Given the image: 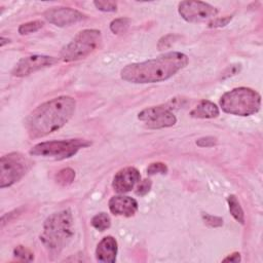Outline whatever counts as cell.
<instances>
[{
    "instance_id": "30",
    "label": "cell",
    "mask_w": 263,
    "mask_h": 263,
    "mask_svg": "<svg viewBox=\"0 0 263 263\" xmlns=\"http://www.w3.org/2000/svg\"><path fill=\"white\" fill-rule=\"evenodd\" d=\"M241 254L236 252V253H232L231 255L227 256L226 258L223 259V262H235V263H239L241 262Z\"/></svg>"
},
{
    "instance_id": "12",
    "label": "cell",
    "mask_w": 263,
    "mask_h": 263,
    "mask_svg": "<svg viewBox=\"0 0 263 263\" xmlns=\"http://www.w3.org/2000/svg\"><path fill=\"white\" fill-rule=\"evenodd\" d=\"M140 179L141 175L139 171L134 167H128L115 174L112 187L118 193H127L136 186Z\"/></svg>"
},
{
    "instance_id": "21",
    "label": "cell",
    "mask_w": 263,
    "mask_h": 263,
    "mask_svg": "<svg viewBox=\"0 0 263 263\" xmlns=\"http://www.w3.org/2000/svg\"><path fill=\"white\" fill-rule=\"evenodd\" d=\"M14 256L18 260L25 261V262H30L34 260V254L24 246L16 247L14 250Z\"/></svg>"
},
{
    "instance_id": "31",
    "label": "cell",
    "mask_w": 263,
    "mask_h": 263,
    "mask_svg": "<svg viewBox=\"0 0 263 263\" xmlns=\"http://www.w3.org/2000/svg\"><path fill=\"white\" fill-rule=\"evenodd\" d=\"M10 42V39L9 38H5L4 36L2 37V42H0V45L2 46H5L7 43H9Z\"/></svg>"
},
{
    "instance_id": "27",
    "label": "cell",
    "mask_w": 263,
    "mask_h": 263,
    "mask_svg": "<svg viewBox=\"0 0 263 263\" xmlns=\"http://www.w3.org/2000/svg\"><path fill=\"white\" fill-rule=\"evenodd\" d=\"M177 38H178V36H177V35H174V34H169V35L164 36V37L161 38L160 41H159V44H157L159 49L162 50V49L169 48Z\"/></svg>"
},
{
    "instance_id": "25",
    "label": "cell",
    "mask_w": 263,
    "mask_h": 263,
    "mask_svg": "<svg viewBox=\"0 0 263 263\" xmlns=\"http://www.w3.org/2000/svg\"><path fill=\"white\" fill-rule=\"evenodd\" d=\"M196 145L199 147H213V146L217 145L218 140L216 137L213 136H207V137H201L196 140Z\"/></svg>"
},
{
    "instance_id": "26",
    "label": "cell",
    "mask_w": 263,
    "mask_h": 263,
    "mask_svg": "<svg viewBox=\"0 0 263 263\" xmlns=\"http://www.w3.org/2000/svg\"><path fill=\"white\" fill-rule=\"evenodd\" d=\"M151 186H152V182L150 179L143 180L141 183H139L137 190H136V194L139 196H145L150 191Z\"/></svg>"
},
{
    "instance_id": "2",
    "label": "cell",
    "mask_w": 263,
    "mask_h": 263,
    "mask_svg": "<svg viewBox=\"0 0 263 263\" xmlns=\"http://www.w3.org/2000/svg\"><path fill=\"white\" fill-rule=\"evenodd\" d=\"M189 63L188 57L179 51H170L155 59L133 63L124 67L121 76L132 83H155L174 76Z\"/></svg>"
},
{
    "instance_id": "11",
    "label": "cell",
    "mask_w": 263,
    "mask_h": 263,
    "mask_svg": "<svg viewBox=\"0 0 263 263\" xmlns=\"http://www.w3.org/2000/svg\"><path fill=\"white\" fill-rule=\"evenodd\" d=\"M44 18L58 27H66L85 19V15L71 8H51L44 13Z\"/></svg>"
},
{
    "instance_id": "3",
    "label": "cell",
    "mask_w": 263,
    "mask_h": 263,
    "mask_svg": "<svg viewBox=\"0 0 263 263\" xmlns=\"http://www.w3.org/2000/svg\"><path fill=\"white\" fill-rule=\"evenodd\" d=\"M74 236V222L70 210H63L51 214L43 224L40 236L45 249L52 256L59 255Z\"/></svg>"
},
{
    "instance_id": "17",
    "label": "cell",
    "mask_w": 263,
    "mask_h": 263,
    "mask_svg": "<svg viewBox=\"0 0 263 263\" xmlns=\"http://www.w3.org/2000/svg\"><path fill=\"white\" fill-rule=\"evenodd\" d=\"M74 179H75V172L70 168L63 169L56 175L57 183L62 186H67L71 184L74 181Z\"/></svg>"
},
{
    "instance_id": "4",
    "label": "cell",
    "mask_w": 263,
    "mask_h": 263,
    "mask_svg": "<svg viewBox=\"0 0 263 263\" xmlns=\"http://www.w3.org/2000/svg\"><path fill=\"white\" fill-rule=\"evenodd\" d=\"M219 104L225 113L250 116L259 111L261 96L250 87L242 86L226 92L221 97Z\"/></svg>"
},
{
    "instance_id": "15",
    "label": "cell",
    "mask_w": 263,
    "mask_h": 263,
    "mask_svg": "<svg viewBox=\"0 0 263 263\" xmlns=\"http://www.w3.org/2000/svg\"><path fill=\"white\" fill-rule=\"evenodd\" d=\"M220 111L216 104L211 101L202 100L197 106L190 111V116L193 119H216L218 118Z\"/></svg>"
},
{
    "instance_id": "28",
    "label": "cell",
    "mask_w": 263,
    "mask_h": 263,
    "mask_svg": "<svg viewBox=\"0 0 263 263\" xmlns=\"http://www.w3.org/2000/svg\"><path fill=\"white\" fill-rule=\"evenodd\" d=\"M231 20H232V16H226V17H222V18H216V19H213V20L209 23V27H210V28H221V27H225L228 23H230Z\"/></svg>"
},
{
    "instance_id": "1",
    "label": "cell",
    "mask_w": 263,
    "mask_h": 263,
    "mask_svg": "<svg viewBox=\"0 0 263 263\" xmlns=\"http://www.w3.org/2000/svg\"><path fill=\"white\" fill-rule=\"evenodd\" d=\"M75 107V99L69 96H61L42 103L26 120L29 136L37 139L60 130L71 120Z\"/></svg>"
},
{
    "instance_id": "10",
    "label": "cell",
    "mask_w": 263,
    "mask_h": 263,
    "mask_svg": "<svg viewBox=\"0 0 263 263\" xmlns=\"http://www.w3.org/2000/svg\"><path fill=\"white\" fill-rule=\"evenodd\" d=\"M57 58L44 55H32L22 59L14 67L12 74L16 77H26L41 69L50 67L58 63Z\"/></svg>"
},
{
    "instance_id": "23",
    "label": "cell",
    "mask_w": 263,
    "mask_h": 263,
    "mask_svg": "<svg viewBox=\"0 0 263 263\" xmlns=\"http://www.w3.org/2000/svg\"><path fill=\"white\" fill-rule=\"evenodd\" d=\"M95 7L104 13H114L118 11V4L114 2H94Z\"/></svg>"
},
{
    "instance_id": "8",
    "label": "cell",
    "mask_w": 263,
    "mask_h": 263,
    "mask_svg": "<svg viewBox=\"0 0 263 263\" xmlns=\"http://www.w3.org/2000/svg\"><path fill=\"white\" fill-rule=\"evenodd\" d=\"M172 109V103L148 107L138 114V119L145 123V126L148 129L160 130L170 128L177 123L176 116L174 115Z\"/></svg>"
},
{
    "instance_id": "14",
    "label": "cell",
    "mask_w": 263,
    "mask_h": 263,
    "mask_svg": "<svg viewBox=\"0 0 263 263\" xmlns=\"http://www.w3.org/2000/svg\"><path fill=\"white\" fill-rule=\"evenodd\" d=\"M118 255V242L113 237H105L98 244L96 249V258L100 262L114 263Z\"/></svg>"
},
{
    "instance_id": "20",
    "label": "cell",
    "mask_w": 263,
    "mask_h": 263,
    "mask_svg": "<svg viewBox=\"0 0 263 263\" xmlns=\"http://www.w3.org/2000/svg\"><path fill=\"white\" fill-rule=\"evenodd\" d=\"M42 27H43V23L41 21H31V22L22 24L19 27L18 31L21 35H27V34H30V33L40 30Z\"/></svg>"
},
{
    "instance_id": "13",
    "label": "cell",
    "mask_w": 263,
    "mask_h": 263,
    "mask_svg": "<svg viewBox=\"0 0 263 263\" xmlns=\"http://www.w3.org/2000/svg\"><path fill=\"white\" fill-rule=\"evenodd\" d=\"M109 210L116 216L132 217L138 211V202L130 196L114 195L109 200Z\"/></svg>"
},
{
    "instance_id": "7",
    "label": "cell",
    "mask_w": 263,
    "mask_h": 263,
    "mask_svg": "<svg viewBox=\"0 0 263 263\" xmlns=\"http://www.w3.org/2000/svg\"><path fill=\"white\" fill-rule=\"evenodd\" d=\"M32 162L19 152L9 153L0 160V187L6 188L20 181L31 169Z\"/></svg>"
},
{
    "instance_id": "16",
    "label": "cell",
    "mask_w": 263,
    "mask_h": 263,
    "mask_svg": "<svg viewBox=\"0 0 263 263\" xmlns=\"http://www.w3.org/2000/svg\"><path fill=\"white\" fill-rule=\"evenodd\" d=\"M227 202H228V208H229V212L232 215V217L235 218L238 222H240L241 224H245V213L244 210L241 206V203L239 201V199L237 198L236 195H229L227 197Z\"/></svg>"
},
{
    "instance_id": "18",
    "label": "cell",
    "mask_w": 263,
    "mask_h": 263,
    "mask_svg": "<svg viewBox=\"0 0 263 263\" xmlns=\"http://www.w3.org/2000/svg\"><path fill=\"white\" fill-rule=\"evenodd\" d=\"M92 225L99 231L107 230L111 225V219L108 214L106 213H99L92 219Z\"/></svg>"
},
{
    "instance_id": "22",
    "label": "cell",
    "mask_w": 263,
    "mask_h": 263,
    "mask_svg": "<svg viewBox=\"0 0 263 263\" xmlns=\"http://www.w3.org/2000/svg\"><path fill=\"white\" fill-rule=\"evenodd\" d=\"M168 167L166 164L164 163H153L150 164L149 167L147 168V174L149 176H153V175L156 174H162V175H166L168 173Z\"/></svg>"
},
{
    "instance_id": "29",
    "label": "cell",
    "mask_w": 263,
    "mask_h": 263,
    "mask_svg": "<svg viewBox=\"0 0 263 263\" xmlns=\"http://www.w3.org/2000/svg\"><path fill=\"white\" fill-rule=\"evenodd\" d=\"M241 68H242L241 64H239V65H231V66H229V67L225 70V72H224V74H223V78L238 74V73L241 71Z\"/></svg>"
},
{
    "instance_id": "5",
    "label": "cell",
    "mask_w": 263,
    "mask_h": 263,
    "mask_svg": "<svg viewBox=\"0 0 263 263\" xmlns=\"http://www.w3.org/2000/svg\"><path fill=\"white\" fill-rule=\"evenodd\" d=\"M101 41L102 35L99 30L85 29L62 48L60 52L61 60L64 62H73L84 59L100 46Z\"/></svg>"
},
{
    "instance_id": "6",
    "label": "cell",
    "mask_w": 263,
    "mask_h": 263,
    "mask_svg": "<svg viewBox=\"0 0 263 263\" xmlns=\"http://www.w3.org/2000/svg\"><path fill=\"white\" fill-rule=\"evenodd\" d=\"M90 145H92V142L84 139L46 141L33 146L30 154L33 156L51 157L62 161L75 155L81 148H85Z\"/></svg>"
},
{
    "instance_id": "9",
    "label": "cell",
    "mask_w": 263,
    "mask_h": 263,
    "mask_svg": "<svg viewBox=\"0 0 263 263\" xmlns=\"http://www.w3.org/2000/svg\"><path fill=\"white\" fill-rule=\"evenodd\" d=\"M179 15L189 23H201L208 20L215 19L218 14V10L213 6L202 3L186 0L181 2L178 7Z\"/></svg>"
},
{
    "instance_id": "24",
    "label": "cell",
    "mask_w": 263,
    "mask_h": 263,
    "mask_svg": "<svg viewBox=\"0 0 263 263\" xmlns=\"http://www.w3.org/2000/svg\"><path fill=\"white\" fill-rule=\"evenodd\" d=\"M202 220L204 221L207 225L211 226V227H220L223 225V219L221 217H217V216H213L207 213H202Z\"/></svg>"
},
{
    "instance_id": "19",
    "label": "cell",
    "mask_w": 263,
    "mask_h": 263,
    "mask_svg": "<svg viewBox=\"0 0 263 263\" xmlns=\"http://www.w3.org/2000/svg\"><path fill=\"white\" fill-rule=\"evenodd\" d=\"M130 19L128 18H120L115 19L110 23V30L114 34H123L125 33L130 26Z\"/></svg>"
}]
</instances>
